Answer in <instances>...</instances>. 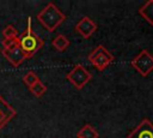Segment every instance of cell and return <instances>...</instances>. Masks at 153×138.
I'll use <instances>...</instances> for the list:
<instances>
[{"mask_svg": "<svg viewBox=\"0 0 153 138\" xmlns=\"http://www.w3.org/2000/svg\"><path fill=\"white\" fill-rule=\"evenodd\" d=\"M37 19L44 29H47L49 32H53L60 24L66 20V16L56 7L55 4L48 2L47 6L37 13Z\"/></svg>", "mask_w": 153, "mask_h": 138, "instance_id": "7a4b0ae2", "label": "cell"}, {"mask_svg": "<svg viewBox=\"0 0 153 138\" xmlns=\"http://www.w3.org/2000/svg\"><path fill=\"white\" fill-rule=\"evenodd\" d=\"M1 100H2V97H1V96H0V101H1Z\"/></svg>", "mask_w": 153, "mask_h": 138, "instance_id": "e0dca14e", "label": "cell"}, {"mask_svg": "<svg viewBox=\"0 0 153 138\" xmlns=\"http://www.w3.org/2000/svg\"><path fill=\"white\" fill-rule=\"evenodd\" d=\"M127 138H153V124L148 119H143Z\"/></svg>", "mask_w": 153, "mask_h": 138, "instance_id": "8992f818", "label": "cell"}, {"mask_svg": "<svg viewBox=\"0 0 153 138\" xmlns=\"http://www.w3.org/2000/svg\"><path fill=\"white\" fill-rule=\"evenodd\" d=\"M67 80L78 90L82 89L92 78V74L80 64H76L66 76Z\"/></svg>", "mask_w": 153, "mask_h": 138, "instance_id": "277c9868", "label": "cell"}, {"mask_svg": "<svg viewBox=\"0 0 153 138\" xmlns=\"http://www.w3.org/2000/svg\"><path fill=\"white\" fill-rule=\"evenodd\" d=\"M75 30L79 35H81L84 38H88L91 37L94 31L97 30V24L90 18V17H81V19L76 23L75 25Z\"/></svg>", "mask_w": 153, "mask_h": 138, "instance_id": "52a82bcc", "label": "cell"}, {"mask_svg": "<svg viewBox=\"0 0 153 138\" xmlns=\"http://www.w3.org/2000/svg\"><path fill=\"white\" fill-rule=\"evenodd\" d=\"M17 112L16 109L8 103L6 102L4 98L0 101V130L16 116Z\"/></svg>", "mask_w": 153, "mask_h": 138, "instance_id": "9c48e42d", "label": "cell"}, {"mask_svg": "<svg viewBox=\"0 0 153 138\" xmlns=\"http://www.w3.org/2000/svg\"><path fill=\"white\" fill-rule=\"evenodd\" d=\"M114 60V55L110 52H108V49L103 44L98 46L88 54V61L100 72L104 71Z\"/></svg>", "mask_w": 153, "mask_h": 138, "instance_id": "3957f363", "label": "cell"}, {"mask_svg": "<svg viewBox=\"0 0 153 138\" xmlns=\"http://www.w3.org/2000/svg\"><path fill=\"white\" fill-rule=\"evenodd\" d=\"M2 36L4 38H11V37H18V31L13 25H6L2 29Z\"/></svg>", "mask_w": 153, "mask_h": 138, "instance_id": "9a60e30c", "label": "cell"}, {"mask_svg": "<svg viewBox=\"0 0 153 138\" xmlns=\"http://www.w3.org/2000/svg\"><path fill=\"white\" fill-rule=\"evenodd\" d=\"M38 80H39V78H38V76L36 74V72H33V71L26 72V73L24 74V77H23L24 84H25L26 86H29V88H31V86H32L33 84H36Z\"/></svg>", "mask_w": 153, "mask_h": 138, "instance_id": "4fadbf2b", "label": "cell"}, {"mask_svg": "<svg viewBox=\"0 0 153 138\" xmlns=\"http://www.w3.org/2000/svg\"><path fill=\"white\" fill-rule=\"evenodd\" d=\"M140 16L151 25H153V0L146 1L139 10Z\"/></svg>", "mask_w": 153, "mask_h": 138, "instance_id": "30bf717a", "label": "cell"}, {"mask_svg": "<svg viewBox=\"0 0 153 138\" xmlns=\"http://www.w3.org/2000/svg\"><path fill=\"white\" fill-rule=\"evenodd\" d=\"M2 55L10 61V64L14 67H18L26 58L24 55V53L22 52L19 44L14 46L13 48L11 49H2Z\"/></svg>", "mask_w": 153, "mask_h": 138, "instance_id": "ba28073f", "label": "cell"}, {"mask_svg": "<svg viewBox=\"0 0 153 138\" xmlns=\"http://www.w3.org/2000/svg\"><path fill=\"white\" fill-rule=\"evenodd\" d=\"M29 90H30V92H31L33 96L41 97V96L47 91V86H45L41 80H38L36 84H33L31 88H29Z\"/></svg>", "mask_w": 153, "mask_h": 138, "instance_id": "5bb4252c", "label": "cell"}, {"mask_svg": "<svg viewBox=\"0 0 153 138\" xmlns=\"http://www.w3.org/2000/svg\"><path fill=\"white\" fill-rule=\"evenodd\" d=\"M51 44L54 46V48H55L56 50L63 52V50H66V49L68 48V46H69V40H68L65 35L60 34V35H57V36L53 40Z\"/></svg>", "mask_w": 153, "mask_h": 138, "instance_id": "8fae6325", "label": "cell"}, {"mask_svg": "<svg viewBox=\"0 0 153 138\" xmlns=\"http://www.w3.org/2000/svg\"><path fill=\"white\" fill-rule=\"evenodd\" d=\"M2 44V49H11L14 46L19 44L18 43V37H11V38H2L1 41Z\"/></svg>", "mask_w": 153, "mask_h": 138, "instance_id": "2e32d148", "label": "cell"}, {"mask_svg": "<svg viewBox=\"0 0 153 138\" xmlns=\"http://www.w3.org/2000/svg\"><path fill=\"white\" fill-rule=\"evenodd\" d=\"M76 138H98V132L91 125L86 124L79 130Z\"/></svg>", "mask_w": 153, "mask_h": 138, "instance_id": "7c38bea8", "label": "cell"}, {"mask_svg": "<svg viewBox=\"0 0 153 138\" xmlns=\"http://www.w3.org/2000/svg\"><path fill=\"white\" fill-rule=\"evenodd\" d=\"M130 64L142 77H147L153 71V55L146 49H142Z\"/></svg>", "mask_w": 153, "mask_h": 138, "instance_id": "5b68a950", "label": "cell"}, {"mask_svg": "<svg viewBox=\"0 0 153 138\" xmlns=\"http://www.w3.org/2000/svg\"><path fill=\"white\" fill-rule=\"evenodd\" d=\"M18 43L26 59H30L31 56H33V54L37 53L43 47L44 44L43 40L31 30V18H29L27 20L26 30L23 31L18 37Z\"/></svg>", "mask_w": 153, "mask_h": 138, "instance_id": "6da1fadb", "label": "cell"}]
</instances>
